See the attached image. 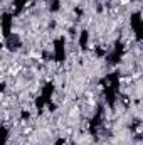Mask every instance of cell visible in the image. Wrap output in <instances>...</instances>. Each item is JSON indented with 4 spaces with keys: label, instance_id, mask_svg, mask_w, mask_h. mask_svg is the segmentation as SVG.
<instances>
[{
    "label": "cell",
    "instance_id": "1",
    "mask_svg": "<svg viewBox=\"0 0 143 145\" xmlns=\"http://www.w3.org/2000/svg\"><path fill=\"white\" fill-rule=\"evenodd\" d=\"M121 3H123V5H128V3H130V0H121Z\"/></svg>",
    "mask_w": 143,
    "mask_h": 145
}]
</instances>
